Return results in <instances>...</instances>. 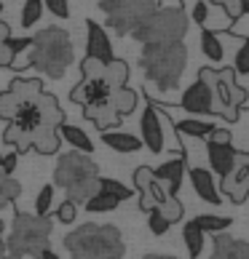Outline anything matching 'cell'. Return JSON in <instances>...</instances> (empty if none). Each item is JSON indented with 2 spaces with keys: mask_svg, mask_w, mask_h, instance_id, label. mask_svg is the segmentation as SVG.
<instances>
[{
  "mask_svg": "<svg viewBox=\"0 0 249 259\" xmlns=\"http://www.w3.org/2000/svg\"><path fill=\"white\" fill-rule=\"evenodd\" d=\"M206 150H209V166H212L215 174H220V179H223L228 171L233 168L238 152H236L231 145H215V142H209Z\"/></svg>",
  "mask_w": 249,
  "mask_h": 259,
  "instance_id": "14",
  "label": "cell"
},
{
  "mask_svg": "<svg viewBox=\"0 0 249 259\" xmlns=\"http://www.w3.org/2000/svg\"><path fill=\"white\" fill-rule=\"evenodd\" d=\"M19 195H22V185H19L16 179L6 177L3 168H0V208L6 203H11V200H16Z\"/></svg>",
  "mask_w": 249,
  "mask_h": 259,
  "instance_id": "30",
  "label": "cell"
},
{
  "mask_svg": "<svg viewBox=\"0 0 249 259\" xmlns=\"http://www.w3.org/2000/svg\"><path fill=\"white\" fill-rule=\"evenodd\" d=\"M43 6H49V11L59 19L70 16V3H67V0H43Z\"/></svg>",
  "mask_w": 249,
  "mask_h": 259,
  "instance_id": "41",
  "label": "cell"
},
{
  "mask_svg": "<svg viewBox=\"0 0 249 259\" xmlns=\"http://www.w3.org/2000/svg\"><path fill=\"white\" fill-rule=\"evenodd\" d=\"M0 14H3V6H0Z\"/></svg>",
  "mask_w": 249,
  "mask_h": 259,
  "instance_id": "56",
  "label": "cell"
},
{
  "mask_svg": "<svg viewBox=\"0 0 249 259\" xmlns=\"http://www.w3.org/2000/svg\"><path fill=\"white\" fill-rule=\"evenodd\" d=\"M51 217H38V214H19L14 217L11 235L16 238H51Z\"/></svg>",
  "mask_w": 249,
  "mask_h": 259,
  "instance_id": "8",
  "label": "cell"
},
{
  "mask_svg": "<svg viewBox=\"0 0 249 259\" xmlns=\"http://www.w3.org/2000/svg\"><path fill=\"white\" fill-rule=\"evenodd\" d=\"M83 115L89 120H94L102 131H110V126H118L121 118H118V112L113 110V104L110 99H102V102H89V104H83Z\"/></svg>",
  "mask_w": 249,
  "mask_h": 259,
  "instance_id": "13",
  "label": "cell"
},
{
  "mask_svg": "<svg viewBox=\"0 0 249 259\" xmlns=\"http://www.w3.org/2000/svg\"><path fill=\"white\" fill-rule=\"evenodd\" d=\"M89 177H99L97 163L86 155V152H78V150L62 155L59 163H56V168H54V182L64 190L70 185H75V182H81V179H89Z\"/></svg>",
  "mask_w": 249,
  "mask_h": 259,
  "instance_id": "6",
  "label": "cell"
},
{
  "mask_svg": "<svg viewBox=\"0 0 249 259\" xmlns=\"http://www.w3.org/2000/svg\"><path fill=\"white\" fill-rule=\"evenodd\" d=\"M190 182H193V190L201 200H206V203H220L223 195H220L215 179L206 168H190Z\"/></svg>",
  "mask_w": 249,
  "mask_h": 259,
  "instance_id": "15",
  "label": "cell"
},
{
  "mask_svg": "<svg viewBox=\"0 0 249 259\" xmlns=\"http://www.w3.org/2000/svg\"><path fill=\"white\" fill-rule=\"evenodd\" d=\"M188 64V49L183 40L174 43H148L142 49L139 67L145 70L148 80L158 91H171L180 85V78Z\"/></svg>",
  "mask_w": 249,
  "mask_h": 259,
  "instance_id": "2",
  "label": "cell"
},
{
  "mask_svg": "<svg viewBox=\"0 0 249 259\" xmlns=\"http://www.w3.org/2000/svg\"><path fill=\"white\" fill-rule=\"evenodd\" d=\"M238 11H241V16H249V0H238Z\"/></svg>",
  "mask_w": 249,
  "mask_h": 259,
  "instance_id": "51",
  "label": "cell"
},
{
  "mask_svg": "<svg viewBox=\"0 0 249 259\" xmlns=\"http://www.w3.org/2000/svg\"><path fill=\"white\" fill-rule=\"evenodd\" d=\"M64 248L73 259H121L126 254L121 230L116 225H81L64 235Z\"/></svg>",
  "mask_w": 249,
  "mask_h": 259,
  "instance_id": "1",
  "label": "cell"
},
{
  "mask_svg": "<svg viewBox=\"0 0 249 259\" xmlns=\"http://www.w3.org/2000/svg\"><path fill=\"white\" fill-rule=\"evenodd\" d=\"M201 51H204V56H206V59H212V62H223V56H225L223 43H220V37L212 30L201 32Z\"/></svg>",
  "mask_w": 249,
  "mask_h": 259,
  "instance_id": "26",
  "label": "cell"
},
{
  "mask_svg": "<svg viewBox=\"0 0 249 259\" xmlns=\"http://www.w3.org/2000/svg\"><path fill=\"white\" fill-rule=\"evenodd\" d=\"M43 8H46V6H43V0H27L24 8H22V16H19V24H22L24 30H27V27H32L38 19H41Z\"/></svg>",
  "mask_w": 249,
  "mask_h": 259,
  "instance_id": "34",
  "label": "cell"
},
{
  "mask_svg": "<svg viewBox=\"0 0 249 259\" xmlns=\"http://www.w3.org/2000/svg\"><path fill=\"white\" fill-rule=\"evenodd\" d=\"M249 177V152H241V155H236V163H233V168L228 171V174L220 179V195L228 193V195H233L238 185Z\"/></svg>",
  "mask_w": 249,
  "mask_h": 259,
  "instance_id": "16",
  "label": "cell"
},
{
  "mask_svg": "<svg viewBox=\"0 0 249 259\" xmlns=\"http://www.w3.org/2000/svg\"><path fill=\"white\" fill-rule=\"evenodd\" d=\"M180 107L193 112V115H206L212 112V91L206 89V83L196 80L190 89L183 94V99H180Z\"/></svg>",
  "mask_w": 249,
  "mask_h": 259,
  "instance_id": "10",
  "label": "cell"
},
{
  "mask_svg": "<svg viewBox=\"0 0 249 259\" xmlns=\"http://www.w3.org/2000/svg\"><path fill=\"white\" fill-rule=\"evenodd\" d=\"M8 37H11V27H8V22H3V19H0V43L8 40Z\"/></svg>",
  "mask_w": 249,
  "mask_h": 259,
  "instance_id": "50",
  "label": "cell"
},
{
  "mask_svg": "<svg viewBox=\"0 0 249 259\" xmlns=\"http://www.w3.org/2000/svg\"><path fill=\"white\" fill-rule=\"evenodd\" d=\"M38 259H59V256H56V254L51 251V248H46V251H43L41 256H38Z\"/></svg>",
  "mask_w": 249,
  "mask_h": 259,
  "instance_id": "52",
  "label": "cell"
},
{
  "mask_svg": "<svg viewBox=\"0 0 249 259\" xmlns=\"http://www.w3.org/2000/svg\"><path fill=\"white\" fill-rule=\"evenodd\" d=\"M139 193H142V195H139V208H142V211H148V214H150V211L158 206V200L153 198V195L148 193V190H139Z\"/></svg>",
  "mask_w": 249,
  "mask_h": 259,
  "instance_id": "49",
  "label": "cell"
},
{
  "mask_svg": "<svg viewBox=\"0 0 249 259\" xmlns=\"http://www.w3.org/2000/svg\"><path fill=\"white\" fill-rule=\"evenodd\" d=\"M156 208L161 211V217H164L169 225H171V222H180V219H183V203H180V198H177V195L164 198Z\"/></svg>",
  "mask_w": 249,
  "mask_h": 259,
  "instance_id": "31",
  "label": "cell"
},
{
  "mask_svg": "<svg viewBox=\"0 0 249 259\" xmlns=\"http://www.w3.org/2000/svg\"><path fill=\"white\" fill-rule=\"evenodd\" d=\"M102 142L110 150H116V152H137L142 147V142L137 137H131V134H121V131H102Z\"/></svg>",
  "mask_w": 249,
  "mask_h": 259,
  "instance_id": "21",
  "label": "cell"
},
{
  "mask_svg": "<svg viewBox=\"0 0 249 259\" xmlns=\"http://www.w3.org/2000/svg\"><path fill=\"white\" fill-rule=\"evenodd\" d=\"M81 70H83V80H97V78H102L104 64L97 62V59H91V56H86V59L81 62Z\"/></svg>",
  "mask_w": 249,
  "mask_h": 259,
  "instance_id": "37",
  "label": "cell"
},
{
  "mask_svg": "<svg viewBox=\"0 0 249 259\" xmlns=\"http://www.w3.org/2000/svg\"><path fill=\"white\" fill-rule=\"evenodd\" d=\"M209 142H215V145H231V131L215 128L212 134H209Z\"/></svg>",
  "mask_w": 249,
  "mask_h": 259,
  "instance_id": "48",
  "label": "cell"
},
{
  "mask_svg": "<svg viewBox=\"0 0 249 259\" xmlns=\"http://www.w3.org/2000/svg\"><path fill=\"white\" fill-rule=\"evenodd\" d=\"M209 259H249V243L238 241V238L228 235V233H217Z\"/></svg>",
  "mask_w": 249,
  "mask_h": 259,
  "instance_id": "11",
  "label": "cell"
},
{
  "mask_svg": "<svg viewBox=\"0 0 249 259\" xmlns=\"http://www.w3.org/2000/svg\"><path fill=\"white\" fill-rule=\"evenodd\" d=\"M16 160H19L16 152H8V155H3V160H0V168H3V174H6V177H11V174H14Z\"/></svg>",
  "mask_w": 249,
  "mask_h": 259,
  "instance_id": "46",
  "label": "cell"
},
{
  "mask_svg": "<svg viewBox=\"0 0 249 259\" xmlns=\"http://www.w3.org/2000/svg\"><path fill=\"white\" fill-rule=\"evenodd\" d=\"M142 142H145V147L150 152H161L164 150V126H161V115L156 107H148L142 112Z\"/></svg>",
  "mask_w": 249,
  "mask_h": 259,
  "instance_id": "9",
  "label": "cell"
},
{
  "mask_svg": "<svg viewBox=\"0 0 249 259\" xmlns=\"http://www.w3.org/2000/svg\"><path fill=\"white\" fill-rule=\"evenodd\" d=\"M30 142H32V150H38L41 155H54L59 150V134L51 126H38L30 134Z\"/></svg>",
  "mask_w": 249,
  "mask_h": 259,
  "instance_id": "18",
  "label": "cell"
},
{
  "mask_svg": "<svg viewBox=\"0 0 249 259\" xmlns=\"http://www.w3.org/2000/svg\"><path fill=\"white\" fill-rule=\"evenodd\" d=\"M19 107H22V102H19L11 91H3V94H0V118H3V120H14L16 112H19Z\"/></svg>",
  "mask_w": 249,
  "mask_h": 259,
  "instance_id": "35",
  "label": "cell"
},
{
  "mask_svg": "<svg viewBox=\"0 0 249 259\" xmlns=\"http://www.w3.org/2000/svg\"><path fill=\"white\" fill-rule=\"evenodd\" d=\"M8 91H11L14 97L24 104V102H32L38 94H43V83L38 78H14Z\"/></svg>",
  "mask_w": 249,
  "mask_h": 259,
  "instance_id": "22",
  "label": "cell"
},
{
  "mask_svg": "<svg viewBox=\"0 0 249 259\" xmlns=\"http://www.w3.org/2000/svg\"><path fill=\"white\" fill-rule=\"evenodd\" d=\"M209 19V3H204V0H198V3L193 6V22L198 24H206Z\"/></svg>",
  "mask_w": 249,
  "mask_h": 259,
  "instance_id": "45",
  "label": "cell"
},
{
  "mask_svg": "<svg viewBox=\"0 0 249 259\" xmlns=\"http://www.w3.org/2000/svg\"><path fill=\"white\" fill-rule=\"evenodd\" d=\"M38 110H41V123L43 126H51V128H59L64 123V112L62 107L56 104V99L51 94H38Z\"/></svg>",
  "mask_w": 249,
  "mask_h": 259,
  "instance_id": "17",
  "label": "cell"
},
{
  "mask_svg": "<svg viewBox=\"0 0 249 259\" xmlns=\"http://www.w3.org/2000/svg\"><path fill=\"white\" fill-rule=\"evenodd\" d=\"M148 227H150V233H153V235H166L169 222H166L164 217H161V211H158V208H153L150 214H148Z\"/></svg>",
  "mask_w": 249,
  "mask_h": 259,
  "instance_id": "39",
  "label": "cell"
},
{
  "mask_svg": "<svg viewBox=\"0 0 249 259\" xmlns=\"http://www.w3.org/2000/svg\"><path fill=\"white\" fill-rule=\"evenodd\" d=\"M145 259H177V256H166V254H145Z\"/></svg>",
  "mask_w": 249,
  "mask_h": 259,
  "instance_id": "53",
  "label": "cell"
},
{
  "mask_svg": "<svg viewBox=\"0 0 249 259\" xmlns=\"http://www.w3.org/2000/svg\"><path fill=\"white\" fill-rule=\"evenodd\" d=\"M14 59H16V56H14L11 49H8V40H3V43H0V67H11Z\"/></svg>",
  "mask_w": 249,
  "mask_h": 259,
  "instance_id": "47",
  "label": "cell"
},
{
  "mask_svg": "<svg viewBox=\"0 0 249 259\" xmlns=\"http://www.w3.org/2000/svg\"><path fill=\"white\" fill-rule=\"evenodd\" d=\"M233 72H238V75H249V40H244V43H241V49L236 51Z\"/></svg>",
  "mask_w": 249,
  "mask_h": 259,
  "instance_id": "38",
  "label": "cell"
},
{
  "mask_svg": "<svg viewBox=\"0 0 249 259\" xmlns=\"http://www.w3.org/2000/svg\"><path fill=\"white\" fill-rule=\"evenodd\" d=\"M99 193L113 195L118 203H121V200H126V198H131V190L126 185H121V182H116V179H104V177H99Z\"/></svg>",
  "mask_w": 249,
  "mask_h": 259,
  "instance_id": "33",
  "label": "cell"
},
{
  "mask_svg": "<svg viewBox=\"0 0 249 259\" xmlns=\"http://www.w3.org/2000/svg\"><path fill=\"white\" fill-rule=\"evenodd\" d=\"M0 259H22V256H14V254H6V251H0Z\"/></svg>",
  "mask_w": 249,
  "mask_h": 259,
  "instance_id": "54",
  "label": "cell"
},
{
  "mask_svg": "<svg viewBox=\"0 0 249 259\" xmlns=\"http://www.w3.org/2000/svg\"><path fill=\"white\" fill-rule=\"evenodd\" d=\"M30 46H32V37H8V49L14 51V56L22 54V51H27Z\"/></svg>",
  "mask_w": 249,
  "mask_h": 259,
  "instance_id": "44",
  "label": "cell"
},
{
  "mask_svg": "<svg viewBox=\"0 0 249 259\" xmlns=\"http://www.w3.org/2000/svg\"><path fill=\"white\" fill-rule=\"evenodd\" d=\"M153 179H156V177H153L150 166H139L137 171H134V187H137V190H145Z\"/></svg>",
  "mask_w": 249,
  "mask_h": 259,
  "instance_id": "40",
  "label": "cell"
},
{
  "mask_svg": "<svg viewBox=\"0 0 249 259\" xmlns=\"http://www.w3.org/2000/svg\"><path fill=\"white\" fill-rule=\"evenodd\" d=\"M97 193H99V177H89L67 187V200L78 206V203H86L89 198H94Z\"/></svg>",
  "mask_w": 249,
  "mask_h": 259,
  "instance_id": "20",
  "label": "cell"
},
{
  "mask_svg": "<svg viewBox=\"0 0 249 259\" xmlns=\"http://www.w3.org/2000/svg\"><path fill=\"white\" fill-rule=\"evenodd\" d=\"M193 225L201 230V233H225L228 227H231V219L228 217H212V214H201L193 219Z\"/></svg>",
  "mask_w": 249,
  "mask_h": 259,
  "instance_id": "27",
  "label": "cell"
},
{
  "mask_svg": "<svg viewBox=\"0 0 249 259\" xmlns=\"http://www.w3.org/2000/svg\"><path fill=\"white\" fill-rule=\"evenodd\" d=\"M51 203H54V187H51V185H46V187H41V193H38V200H35L38 217H49Z\"/></svg>",
  "mask_w": 249,
  "mask_h": 259,
  "instance_id": "36",
  "label": "cell"
},
{
  "mask_svg": "<svg viewBox=\"0 0 249 259\" xmlns=\"http://www.w3.org/2000/svg\"><path fill=\"white\" fill-rule=\"evenodd\" d=\"M188 14L183 11V3L169 6V8H156L137 30H134V40H139L142 46L148 43H174L183 40L188 32Z\"/></svg>",
  "mask_w": 249,
  "mask_h": 259,
  "instance_id": "4",
  "label": "cell"
},
{
  "mask_svg": "<svg viewBox=\"0 0 249 259\" xmlns=\"http://www.w3.org/2000/svg\"><path fill=\"white\" fill-rule=\"evenodd\" d=\"M73 62V40L62 27H46L32 37V46H30V54H27V62L41 70L43 75L59 80L62 75L67 72V67Z\"/></svg>",
  "mask_w": 249,
  "mask_h": 259,
  "instance_id": "3",
  "label": "cell"
},
{
  "mask_svg": "<svg viewBox=\"0 0 249 259\" xmlns=\"http://www.w3.org/2000/svg\"><path fill=\"white\" fill-rule=\"evenodd\" d=\"M3 230H6V225H3V219H0V238H3Z\"/></svg>",
  "mask_w": 249,
  "mask_h": 259,
  "instance_id": "55",
  "label": "cell"
},
{
  "mask_svg": "<svg viewBox=\"0 0 249 259\" xmlns=\"http://www.w3.org/2000/svg\"><path fill=\"white\" fill-rule=\"evenodd\" d=\"M183 174H185V163L180 158L166 160L164 166L153 168V177H156V182H161V187L166 190V195H177L180 185H183Z\"/></svg>",
  "mask_w": 249,
  "mask_h": 259,
  "instance_id": "12",
  "label": "cell"
},
{
  "mask_svg": "<svg viewBox=\"0 0 249 259\" xmlns=\"http://www.w3.org/2000/svg\"><path fill=\"white\" fill-rule=\"evenodd\" d=\"M86 56H91V59H97L102 64L116 59V56H113V46H110L108 32H104L97 22H91V19L86 22Z\"/></svg>",
  "mask_w": 249,
  "mask_h": 259,
  "instance_id": "7",
  "label": "cell"
},
{
  "mask_svg": "<svg viewBox=\"0 0 249 259\" xmlns=\"http://www.w3.org/2000/svg\"><path fill=\"white\" fill-rule=\"evenodd\" d=\"M38 99V97H35ZM24 102L22 107H19V112H16V118L11 120V123H16L19 128H22V134H27V137H30V134L38 128V126H43L41 123V110H38V102Z\"/></svg>",
  "mask_w": 249,
  "mask_h": 259,
  "instance_id": "19",
  "label": "cell"
},
{
  "mask_svg": "<svg viewBox=\"0 0 249 259\" xmlns=\"http://www.w3.org/2000/svg\"><path fill=\"white\" fill-rule=\"evenodd\" d=\"M86 211H91V214H104V211H116L118 206V200L113 198V195H104V193H97L94 198L86 200Z\"/></svg>",
  "mask_w": 249,
  "mask_h": 259,
  "instance_id": "32",
  "label": "cell"
},
{
  "mask_svg": "<svg viewBox=\"0 0 249 259\" xmlns=\"http://www.w3.org/2000/svg\"><path fill=\"white\" fill-rule=\"evenodd\" d=\"M110 104L118 112V118H123V115L134 112V107H137V91L129 89V85H121V89L110 94Z\"/></svg>",
  "mask_w": 249,
  "mask_h": 259,
  "instance_id": "23",
  "label": "cell"
},
{
  "mask_svg": "<svg viewBox=\"0 0 249 259\" xmlns=\"http://www.w3.org/2000/svg\"><path fill=\"white\" fill-rule=\"evenodd\" d=\"M75 214H78V211H75V203H70V200H64V203L56 208V219L64 222V225H70L73 219H75Z\"/></svg>",
  "mask_w": 249,
  "mask_h": 259,
  "instance_id": "42",
  "label": "cell"
},
{
  "mask_svg": "<svg viewBox=\"0 0 249 259\" xmlns=\"http://www.w3.org/2000/svg\"><path fill=\"white\" fill-rule=\"evenodd\" d=\"M215 128H217L215 123H206V120H198V118L177 120V131L180 134H188V137H209Z\"/></svg>",
  "mask_w": 249,
  "mask_h": 259,
  "instance_id": "28",
  "label": "cell"
},
{
  "mask_svg": "<svg viewBox=\"0 0 249 259\" xmlns=\"http://www.w3.org/2000/svg\"><path fill=\"white\" fill-rule=\"evenodd\" d=\"M102 80L108 83L113 91L121 89V85H126V80H129V64L121 62V59L108 62V64H104V72H102Z\"/></svg>",
  "mask_w": 249,
  "mask_h": 259,
  "instance_id": "25",
  "label": "cell"
},
{
  "mask_svg": "<svg viewBox=\"0 0 249 259\" xmlns=\"http://www.w3.org/2000/svg\"><path fill=\"white\" fill-rule=\"evenodd\" d=\"M0 160H3V155H0Z\"/></svg>",
  "mask_w": 249,
  "mask_h": 259,
  "instance_id": "57",
  "label": "cell"
},
{
  "mask_svg": "<svg viewBox=\"0 0 249 259\" xmlns=\"http://www.w3.org/2000/svg\"><path fill=\"white\" fill-rule=\"evenodd\" d=\"M183 235H185V246H188L190 259H198L201 251H204V233H201L193 222H188L185 230H183Z\"/></svg>",
  "mask_w": 249,
  "mask_h": 259,
  "instance_id": "29",
  "label": "cell"
},
{
  "mask_svg": "<svg viewBox=\"0 0 249 259\" xmlns=\"http://www.w3.org/2000/svg\"><path fill=\"white\" fill-rule=\"evenodd\" d=\"M212 3H215V6H223L231 22H236V19L241 16V11H238V0H212Z\"/></svg>",
  "mask_w": 249,
  "mask_h": 259,
  "instance_id": "43",
  "label": "cell"
},
{
  "mask_svg": "<svg viewBox=\"0 0 249 259\" xmlns=\"http://www.w3.org/2000/svg\"><path fill=\"white\" fill-rule=\"evenodd\" d=\"M56 134H59V139L70 142V147H75L78 152H91V150H94L91 139L86 137V134H83L78 126H70V123H62V126L56 128Z\"/></svg>",
  "mask_w": 249,
  "mask_h": 259,
  "instance_id": "24",
  "label": "cell"
},
{
  "mask_svg": "<svg viewBox=\"0 0 249 259\" xmlns=\"http://www.w3.org/2000/svg\"><path fill=\"white\" fill-rule=\"evenodd\" d=\"M108 27L116 35H131L158 8V0H99Z\"/></svg>",
  "mask_w": 249,
  "mask_h": 259,
  "instance_id": "5",
  "label": "cell"
}]
</instances>
